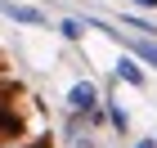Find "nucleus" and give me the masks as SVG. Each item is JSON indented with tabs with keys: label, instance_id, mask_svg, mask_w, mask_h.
I'll use <instances>...</instances> for the list:
<instances>
[{
	"label": "nucleus",
	"instance_id": "nucleus-1",
	"mask_svg": "<svg viewBox=\"0 0 157 148\" xmlns=\"http://www.w3.org/2000/svg\"><path fill=\"white\" fill-rule=\"evenodd\" d=\"M94 108H103L99 85H94V81H76V85L67 90V112H76V117H90Z\"/></svg>",
	"mask_w": 157,
	"mask_h": 148
},
{
	"label": "nucleus",
	"instance_id": "nucleus-2",
	"mask_svg": "<svg viewBox=\"0 0 157 148\" xmlns=\"http://www.w3.org/2000/svg\"><path fill=\"white\" fill-rule=\"evenodd\" d=\"M0 13H5V18H13V23H23V27H45V13H40V9H32V5L0 0Z\"/></svg>",
	"mask_w": 157,
	"mask_h": 148
},
{
	"label": "nucleus",
	"instance_id": "nucleus-3",
	"mask_svg": "<svg viewBox=\"0 0 157 148\" xmlns=\"http://www.w3.org/2000/svg\"><path fill=\"white\" fill-rule=\"evenodd\" d=\"M117 81H126V85H144V72H139L135 54H121V59H117Z\"/></svg>",
	"mask_w": 157,
	"mask_h": 148
},
{
	"label": "nucleus",
	"instance_id": "nucleus-4",
	"mask_svg": "<svg viewBox=\"0 0 157 148\" xmlns=\"http://www.w3.org/2000/svg\"><path fill=\"white\" fill-rule=\"evenodd\" d=\"M59 32H63V40H81L85 36V23H81V18H63Z\"/></svg>",
	"mask_w": 157,
	"mask_h": 148
},
{
	"label": "nucleus",
	"instance_id": "nucleus-5",
	"mask_svg": "<svg viewBox=\"0 0 157 148\" xmlns=\"http://www.w3.org/2000/svg\"><path fill=\"white\" fill-rule=\"evenodd\" d=\"M103 112H108V121H112V126H117L121 135H126V126H130V117H126V112H121V108H117V103H108V108H103Z\"/></svg>",
	"mask_w": 157,
	"mask_h": 148
},
{
	"label": "nucleus",
	"instance_id": "nucleus-6",
	"mask_svg": "<svg viewBox=\"0 0 157 148\" xmlns=\"http://www.w3.org/2000/svg\"><path fill=\"white\" fill-rule=\"evenodd\" d=\"M9 130H13V117H9V112H5V103H0V139L9 135Z\"/></svg>",
	"mask_w": 157,
	"mask_h": 148
},
{
	"label": "nucleus",
	"instance_id": "nucleus-7",
	"mask_svg": "<svg viewBox=\"0 0 157 148\" xmlns=\"http://www.w3.org/2000/svg\"><path fill=\"white\" fill-rule=\"evenodd\" d=\"M126 5H135V9H157V0H126Z\"/></svg>",
	"mask_w": 157,
	"mask_h": 148
},
{
	"label": "nucleus",
	"instance_id": "nucleus-8",
	"mask_svg": "<svg viewBox=\"0 0 157 148\" xmlns=\"http://www.w3.org/2000/svg\"><path fill=\"white\" fill-rule=\"evenodd\" d=\"M135 148H157V135H148V139H139Z\"/></svg>",
	"mask_w": 157,
	"mask_h": 148
}]
</instances>
